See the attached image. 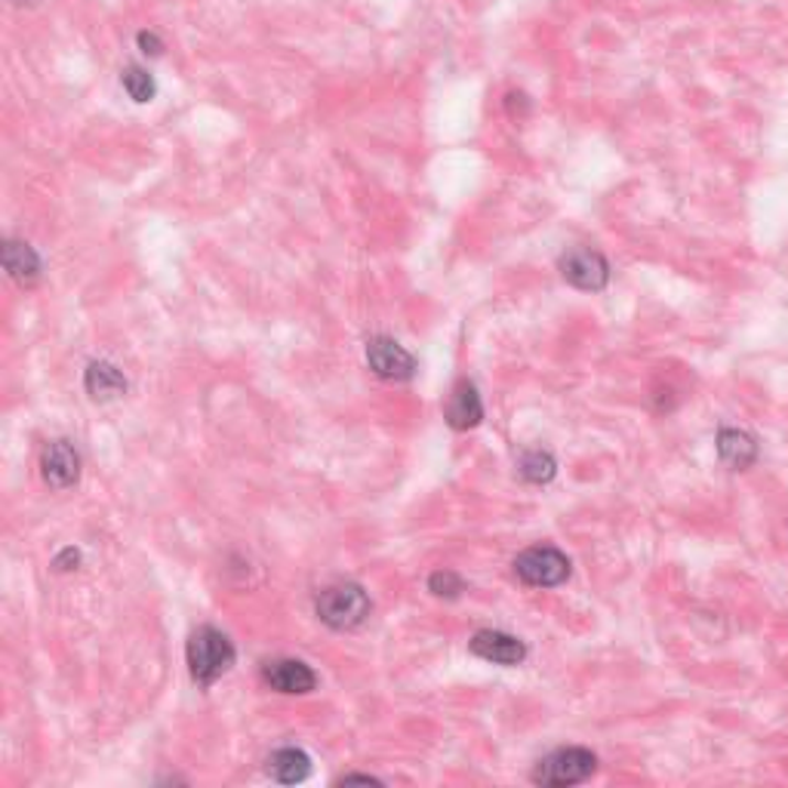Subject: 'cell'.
Segmentation results:
<instances>
[{
	"instance_id": "cell-1",
	"label": "cell",
	"mask_w": 788,
	"mask_h": 788,
	"mask_svg": "<svg viewBox=\"0 0 788 788\" xmlns=\"http://www.w3.org/2000/svg\"><path fill=\"white\" fill-rule=\"evenodd\" d=\"M234 666V647L222 632L210 625L197 628L188 641V671L197 683L210 687L216 678H222L228 668Z\"/></svg>"
},
{
	"instance_id": "cell-2",
	"label": "cell",
	"mask_w": 788,
	"mask_h": 788,
	"mask_svg": "<svg viewBox=\"0 0 788 788\" xmlns=\"http://www.w3.org/2000/svg\"><path fill=\"white\" fill-rule=\"evenodd\" d=\"M318 616L320 622H327L336 632L358 628V625L370 616V598H366V591L361 589V585L339 582V585H330V589L320 591Z\"/></svg>"
},
{
	"instance_id": "cell-3",
	"label": "cell",
	"mask_w": 788,
	"mask_h": 788,
	"mask_svg": "<svg viewBox=\"0 0 788 788\" xmlns=\"http://www.w3.org/2000/svg\"><path fill=\"white\" fill-rule=\"evenodd\" d=\"M598 770V758L589 748H558L543 758L533 770V782L539 786H577Z\"/></svg>"
},
{
	"instance_id": "cell-4",
	"label": "cell",
	"mask_w": 788,
	"mask_h": 788,
	"mask_svg": "<svg viewBox=\"0 0 788 788\" xmlns=\"http://www.w3.org/2000/svg\"><path fill=\"white\" fill-rule=\"evenodd\" d=\"M515 573L524 579L527 585L551 589V585H561L563 579L570 577V561H567V555H561L558 548L536 546L527 548L524 555H517Z\"/></svg>"
},
{
	"instance_id": "cell-5",
	"label": "cell",
	"mask_w": 788,
	"mask_h": 788,
	"mask_svg": "<svg viewBox=\"0 0 788 788\" xmlns=\"http://www.w3.org/2000/svg\"><path fill=\"white\" fill-rule=\"evenodd\" d=\"M366 364L380 380L388 382H404L416 373V358L388 336H373L366 342Z\"/></svg>"
},
{
	"instance_id": "cell-6",
	"label": "cell",
	"mask_w": 788,
	"mask_h": 788,
	"mask_svg": "<svg viewBox=\"0 0 788 788\" xmlns=\"http://www.w3.org/2000/svg\"><path fill=\"white\" fill-rule=\"evenodd\" d=\"M561 274L579 289H604L610 281V265L594 250H570L561 259Z\"/></svg>"
},
{
	"instance_id": "cell-7",
	"label": "cell",
	"mask_w": 788,
	"mask_h": 788,
	"mask_svg": "<svg viewBox=\"0 0 788 788\" xmlns=\"http://www.w3.org/2000/svg\"><path fill=\"white\" fill-rule=\"evenodd\" d=\"M41 469H44V481L56 490L77 484L80 478V456L68 444V440H53L41 456Z\"/></svg>"
},
{
	"instance_id": "cell-8",
	"label": "cell",
	"mask_w": 788,
	"mask_h": 788,
	"mask_svg": "<svg viewBox=\"0 0 788 788\" xmlns=\"http://www.w3.org/2000/svg\"><path fill=\"white\" fill-rule=\"evenodd\" d=\"M471 653L486 663H496V666H521L527 659L524 641L505 635V632H490V628L471 637Z\"/></svg>"
},
{
	"instance_id": "cell-9",
	"label": "cell",
	"mask_w": 788,
	"mask_h": 788,
	"mask_svg": "<svg viewBox=\"0 0 788 788\" xmlns=\"http://www.w3.org/2000/svg\"><path fill=\"white\" fill-rule=\"evenodd\" d=\"M262 678L277 693H311L318 687V675L299 659H274L262 668Z\"/></svg>"
},
{
	"instance_id": "cell-10",
	"label": "cell",
	"mask_w": 788,
	"mask_h": 788,
	"mask_svg": "<svg viewBox=\"0 0 788 788\" xmlns=\"http://www.w3.org/2000/svg\"><path fill=\"white\" fill-rule=\"evenodd\" d=\"M484 419V404H481V394L474 385L462 382L456 385L453 394H450V404H447V423L456 431H469L474 425Z\"/></svg>"
},
{
	"instance_id": "cell-11",
	"label": "cell",
	"mask_w": 788,
	"mask_h": 788,
	"mask_svg": "<svg viewBox=\"0 0 788 788\" xmlns=\"http://www.w3.org/2000/svg\"><path fill=\"white\" fill-rule=\"evenodd\" d=\"M3 269L19 284H34L41 277V256L25 241L3 243Z\"/></svg>"
},
{
	"instance_id": "cell-12",
	"label": "cell",
	"mask_w": 788,
	"mask_h": 788,
	"mask_svg": "<svg viewBox=\"0 0 788 788\" xmlns=\"http://www.w3.org/2000/svg\"><path fill=\"white\" fill-rule=\"evenodd\" d=\"M718 453L727 462L730 469H748L758 459V444L752 435L736 431V428H724L718 435Z\"/></svg>"
},
{
	"instance_id": "cell-13",
	"label": "cell",
	"mask_w": 788,
	"mask_h": 788,
	"mask_svg": "<svg viewBox=\"0 0 788 788\" xmlns=\"http://www.w3.org/2000/svg\"><path fill=\"white\" fill-rule=\"evenodd\" d=\"M84 385H87V392H90V397H96V401H111V397L127 392V380H123L121 370L114 364H106V361L87 366Z\"/></svg>"
},
{
	"instance_id": "cell-14",
	"label": "cell",
	"mask_w": 788,
	"mask_h": 788,
	"mask_svg": "<svg viewBox=\"0 0 788 788\" xmlns=\"http://www.w3.org/2000/svg\"><path fill=\"white\" fill-rule=\"evenodd\" d=\"M269 774H272V779H277V782H284V786H293V782L308 779L311 760H308V755L299 752V748H281V752H274L272 758H269Z\"/></svg>"
},
{
	"instance_id": "cell-15",
	"label": "cell",
	"mask_w": 788,
	"mask_h": 788,
	"mask_svg": "<svg viewBox=\"0 0 788 788\" xmlns=\"http://www.w3.org/2000/svg\"><path fill=\"white\" fill-rule=\"evenodd\" d=\"M555 474H558V462L551 459V453L533 450L521 459V478L530 481V484H548Z\"/></svg>"
},
{
	"instance_id": "cell-16",
	"label": "cell",
	"mask_w": 788,
	"mask_h": 788,
	"mask_svg": "<svg viewBox=\"0 0 788 788\" xmlns=\"http://www.w3.org/2000/svg\"><path fill=\"white\" fill-rule=\"evenodd\" d=\"M121 84H123V90L130 92V99H133V102H152L154 92H157L154 77L149 75L145 68H139V65H130V68L123 72Z\"/></svg>"
},
{
	"instance_id": "cell-17",
	"label": "cell",
	"mask_w": 788,
	"mask_h": 788,
	"mask_svg": "<svg viewBox=\"0 0 788 788\" xmlns=\"http://www.w3.org/2000/svg\"><path fill=\"white\" fill-rule=\"evenodd\" d=\"M428 591L438 594V598H459L466 591V582L456 577L453 570H438L428 579Z\"/></svg>"
},
{
	"instance_id": "cell-18",
	"label": "cell",
	"mask_w": 788,
	"mask_h": 788,
	"mask_svg": "<svg viewBox=\"0 0 788 788\" xmlns=\"http://www.w3.org/2000/svg\"><path fill=\"white\" fill-rule=\"evenodd\" d=\"M139 50L145 53V56H161L164 53V44H161V37L154 34V31H139Z\"/></svg>"
},
{
	"instance_id": "cell-19",
	"label": "cell",
	"mask_w": 788,
	"mask_h": 788,
	"mask_svg": "<svg viewBox=\"0 0 788 788\" xmlns=\"http://www.w3.org/2000/svg\"><path fill=\"white\" fill-rule=\"evenodd\" d=\"M77 561H80V555H77L75 548H65L59 558H56V563H53V567H56V570H75Z\"/></svg>"
},
{
	"instance_id": "cell-20",
	"label": "cell",
	"mask_w": 788,
	"mask_h": 788,
	"mask_svg": "<svg viewBox=\"0 0 788 788\" xmlns=\"http://www.w3.org/2000/svg\"><path fill=\"white\" fill-rule=\"evenodd\" d=\"M342 782H376L373 776H346Z\"/></svg>"
},
{
	"instance_id": "cell-21",
	"label": "cell",
	"mask_w": 788,
	"mask_h": 788,
	"mask_svg": "<svg viewBox=\"0 0 788 788\" xmlns=\"http://www.w3.org/2000/svg\"><path fill=\"white\" fill-rule=\"evenodd\" d=\"M13 3H31V0H13Z\"/></svg>"
}]
</instances>
